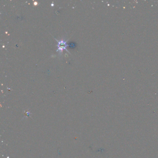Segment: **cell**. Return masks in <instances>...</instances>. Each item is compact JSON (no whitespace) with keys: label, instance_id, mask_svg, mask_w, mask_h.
<instances>
[{"label":"cell","instance_id":"cell-1","mask_svg":"<svg viewBox=\"0 0 158 158\" xmlns=\"http://www.w3.org/2000/svg\"><path fill=\"white\" fill-rule=\"evenodd\" d=\"M66 42H65L64 40H61V41H58V50L60 51H62L63 49H66Z\"/></svg>","mask_w":158,"mask_h":158}]
</instances>
